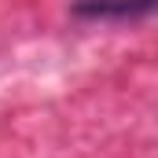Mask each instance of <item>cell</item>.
Returning <instances> with one entry per match:
<instances>
[{
	"mask_svg": "<svg viewBox=\"0 0 158 158\" xmlns=\"http://www.w3.org/2000/svg\"><path fill=\"white\" fill-rule=\"evenodd\" d=\"M155 11V0H77L74 15L92 22H129Z\"/></svg>",
	"mask_w": 158,
	"mask_h": 158,
	"instance_id": "obj_1",
	"label": "cell"
}]
</instances>
